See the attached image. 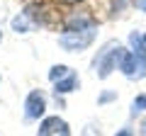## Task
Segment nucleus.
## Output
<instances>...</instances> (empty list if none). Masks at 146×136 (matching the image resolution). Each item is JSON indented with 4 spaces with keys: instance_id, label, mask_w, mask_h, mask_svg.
I'll return each instance as SVG.
<instances>
[{
    "instance_id": "1",
    "label": "nucleus",
    "mask_w": 146,
    "mask_h": 136,
    "mask_svg": "<svg viewBox=\"0 0 146 136\" xmlns=\"http://www.w3.org/2000/svg\"><path fill=\"white\" fill-rule=\"evenodd\" d=\"M98 34V24L95 20L80 15V17H71L68 24L63 27V34L58 37V44L63 46V51H83L95 42Z\"/></svg>"
},
{
    "instance_id": "2",
    "label": "nucleus",
    "mask_w": 146,
    "mask_h": 136,
    "mask_svg": "<svg viewBox=\"0 0 146 136\" xmlns=\"http://www.w3.org/2000/svg\"><path fill=\"white\" fill-rule=\"evenodd\" d=\"M127 49L119 46V42H110L105 44L102 49L98 51V56H95L93 66H95V73H98V78H110V75L115 73V68H119V61L122 56H124Z\"/></svg>"
},
{
    "instance_id": "3",
    "label": "nucleus",
    "mask_w": 146,
    "mask_h": 136,
    "mask_svg": "<svg viewBox=\"0 0 146 136\" xmlns=\"http://www.w3.org/2000/svg\"><path fill=\"white\" fill-rule=\"evenodd\" d=\"M119 71L127 75L129 80H141L146 78V56L144 53H136V51H124L119 61Z\"/></svg>"
},
{
    "instance_id": "4",
    "label": "nucleus",
    "mask_w": 146,
    "mask_h": 136,
    "mask_svg": "<svg viewBox=\"0 0 146 136\" xmlns=\"http://www.w3.org/2000/svg\"><path fill=\"white\" fill-rule=\"evenodd\" d=\"M36 136H71V126L61 117H44L39 121Z\"/></svg>"
},
{
    "instance_id": "5",
    "label": "nucleus",
    "mask_w": 146,
    "mask_h": 136,
    "mask_svg": "<svg viewBox=\"0 0 146 136\" xmlns=\"http://www.w3.org/2000/svg\"><path fill=\"white\" fill-rule=\"evenodd\" d=\"M46 112V95L42 90H32L25 100V117L27 119H42Z\"/></svg>"
},
{
    "instance_id": "6",
    "label": "nucleus",
    "mask_w": 146,
    "mask_h": 136,
    "mask_svg": "<svg viewBox=\"0 0 146 136\" xmlns=\"http://www.w3.org/2000/svg\"><path fill=\"white\" fill-rule=\"evenodd\" d=\"M80 85V80H78V75L76 73H71V75H66V78H61L58 83H54V90H56V95H68V92H73V90Z\"/></svg>"
},
{
    "instance_id": "7",
    "label": "nucleus",
    "mask_w": 146,
    "mask_h": 136,
    "mask_svg": "<svg viewBox=\"0 0 146 136\" xmlns=\"http://www.w3.org/2000/svg\"><path fill=\"white\" fill-rule=\"evenodd\" d=\"M129 49L146 56V32H131L129 34Z\"/></svg>"
},
{
    "instance_id": "8",
    "label": "nucleus",
    "mask_w": 146,
    "mask_h": 136,
    "mask_svg": "<svg viewBox=\"0 0 146 136\" xmlns=\"http://www.w3.org/2000/svg\"><path fill=\"white\" fill-rule=\"evenodd\" d=\"M73 71L68 66H63V63H58V66H54L51 71H49V78H51V83H58L61 78H66V75H71Z\"/></svg>"
},
{
    "instance_id": "9",
    "label": "nucleus",
    "mask_w": 146,
    "mask_h": 136,
    "mask_svg": "<svg viewBox=\"0 0 146 136\" xmlns=\"http://www.w3.org/2000/svg\"><path fill=\"white\" fill-rule=\"evenodd\" d=\"M139 112H146V95H136L131 102V114H139Z\"/></svg>"
},
{
    "instance_id": "10",
    "label": "nucleus",
    "mask_w": 146,
    "mask_h": 136,
    "mask_svg": "<svg viewBox=\"0 0 146 136\" xmlns=\"http://www.w3.org/2000/svg\"><path fill=\"white\" fill-rule=\"evenodd\" d=\"M112 100H117V92H102L98 97V105H107V102H112Z\"/></svg>"
},
{
    "instance_id": "11",
    "label": "nucleus",
    "mask_w": 146,
    "mask_h": 136,
    "mask_svg": "<svg viewBox=\"0 0 146 136\" xmlns=\"http://www.w3.org/2000/svg\"><path fill=\"white\" fill-rule=\"evenodd\" d=\"M115 136H134V131H129V129H119Z\"/></svg>"
},
{
    "instance_id": "12",
    "label": "nucleus",
    "mask_w": 146,
    "mask_h": 136,
    "mask_svg": "<svg viewBox=\"0 0 146 136\" xmlns=\"http://www.w3.org/2000/svg\"><path fill=\"white\" fill-rule=\"evenodd\" d=\"M139 134H141V136H146V117L141 119V124H139Z\"/></svg>"
},
{
    "instance_id": "13",
    "label": "nucleus",
    "mask_w": 146,
    "mask_h": 136,
    "mask_svg": "<svg viewBox=\"0 0 146 136\" xmlns=\"http://www.w3.org/2000/svg\"><path fill=\"white\" fill-rule=\"evenodd\" d=\"M58 3H63V5H78V3H83V0H58Z\"/></svg>"
},
{
    "instance_id": "14",
    "label": "nucleus",
    "mask_w": 146,
    "mask_h": 136,
    "mask_svg": "<svg viewBox=\"0 0 146 136\" xmlns=\"http://www.w3.org/2000/svg\"><path fill=\"white\" fill-rule=\"evenodd\" d=\"M136 3H139V10H144V12H146V0H136Z\"/></svg>"
},
{
    "instance_id": "15",
    "label": "nucleus",
    "mask_w": 146,
    "mask_h": 136,
    "mask_svg": "<svg viewBox=\"0 0 146 136\" xmlns=\"http://www.w3.org/2000/svg\"><path fill=\"white\" fill-rule=\"evenodd\" d=\"M0 42H3V34H0Z\"/></svg>"
},
{
    "instance_id": "16",
    "label": "nucleus",
    "mask_w": 146,
    "mask_h": 136,
    "mask_svg": "<svg viewBox=\"0 0 146 136\" xmlns=\"http://www.w3.org/2000/svg\"><path fill=\"white\" fill-rule=\"evenodd\" d=\"M85 136H88V131H85Z\"/></svg>"
}]
</instances>
